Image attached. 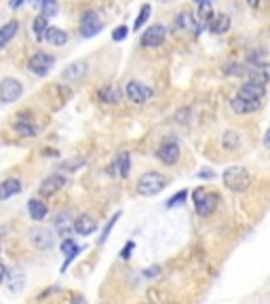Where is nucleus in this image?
Returning a JSON list of instances; mask_svg holds the SVG:
<instances>
[{
    "label": "nucleus",
    "instance_id": "nucleus-20",
    "mask_svg": "<svg viewBox=\"0 0 270 304\" xmlns=\"http://www.w3.org/2000/svg\"><path fill=\"white\" fill-rule=\"evenodd\" d=\"M84 74H87V62H74V64H70L64 72H62V78L66 82H76L80 80Z\"/></svg>",
    "mask_w": 270,
    "mask_h": 304
},
{
    "label": "nucleus",
    "instance_id": "nucleus-7",
    "mask_svg": "<svg viewBox=\"0 0 270 304\" xmlns=\"http://www.w3.org/2000/svg\"><path fill=\"white\" fill-rule=\"evenodd\" d=\"M21 95H23V85L17 78L7 76L0 80V104H15Z\"/></svg>",
    "mask_w": 270,
    "mask_h": 304
},
{
    "label": "nucleus",
    "instance_id": "nucleus-25",
    "mask_svg": "<svg viewBox=\"0 0 270 304\" xmlns=\"http://www.w3.org/2000/svg\"><path fill=\"white\" fill-rule=\"evenodd\" d=\"M209 30L211 34H226L230 30V17L224 15V13H220V15H213V19L209 21Z\"/></svg>",
    "mask_w": 270,
    "mask_h": 304
},
{
    "label": "nucleus",
    "instance_id": "nucleus-23",
    "mask_svg": "<svg viewBox=\"0 0 270 304\" xmlns=\"http://www.w3.org/2000/svg\"><path fill=\"white\" fill-rule=\"evenodd\" d=\"M97 97H99V101H104V104H118L121 101V97H123V93H121V89L118 87H114V85H106V87H102V89L97 91Z\"/></svg>",
    "mask_w": 270,
    "mask_h": 304
},
{
    "label": "nucleus",
    "instance_id": "nucleus-42",
    "mask_svg": "<svg viewBox=\"0 0 270 304\" xmlns=\"http://www.w3.org/2000/svg\"><path fill=\"white\" fill-rule=\"evenodd\" d=\"M198 178H201V180H211L213 173L211 171H201V173H198Z\"/></svg>",
    "mask_w": 270,
    "mask_h": 304
},
{
    "label": "nucleus",
    "instance_id": "nucleus-43",
    "mask_svg": "<svg viewBox=\"0 0 270 304\" xmlns=\"http://www.w3.org/2000/svg\"><path fill=\"white\" fill-rule=\"evenodd\" d=\"M21 5H23V0H11V3H9L11 9H19Z\"/></svg>",
    "mask_w": 270,
    "mask_h": 304
},
{
    "label": "nucleus",
    "instance_id": "nucleus-45",
    "mask_svg": "<svg viewBox=\"0 0 270 304\" xmlns=\"http://www.w3.org/2000/svg\"><path fill=\"white\" fill-rule=\"evenodd\" d=\"M146 274H148V277H152V274H159V266H154V268H148V270H146Z\"/></svg>",
    "mask_w": 270,
    "mask_h": 304
},
{
    "label": "nucleus",
    "instance_id": "nucleus-16",
    "mask_svg": "<svg viewBox=\"0 0 270 304\" xmlns=\"http://www.w3.org/2000/svg\"><path fill=\"white\" fill-rule=\"evenodd\" d=\"M53 228H55V233H57L59 237L68 239V237H72V215L66 213V211H59V213H55V218H53Z\"/></svg>",
    "mask_w": 270,
    "mask_h": 304
},
{
    "label": "nucleus",
    "instance_id": "nucleus-6",
    "mask_svg": "<svg viewBox=\"0 0 270 304\" xmlns=\"http://www.w3.org/2000/svg\"><path fill=\"white\" fill-rule=\"evenodd\" d=\"M156 158L163 163V165H167V167H171V165H175L177 161H179V156H182V150H179V144L173 140V137H167L159 148H156Z\"/></svg>",
    "mask_w": 270,
    "mask_h": 304
},
{
    "label": "nucleus",
    "instance_id": "nucleus-3",
    "mask_svg": "<svg viewBox=\"0 0 270 304\" xmlns=\"http://www.w3.org/2000/svg\"><path fill=\"white\" fill-rule=\"evenodd\" d=\"M27 239L38 252H49L55 247V233L47 226H32L27 230Z\"/></svg>",
    "mask_w": 270,
    "mask_h": 304
},
{
    "label": "nucleus",
    "instance_id": "nucleus-22",
    "mask_svg": "<svg viewBox=\"0 0 270 304\" xmlns=\"http://www.w3.org/2000/svg\"><path fill=\"white\" fill-rule=\"evenodd\" d=\"M249 80L266 87V82L270 80V64H253L249 68Z\"/></svg>",
    "mask_w": 270,
    "mask_h": 304
},
{
    "label": "nucleus",
    "instance_id": "nucleus-35",
    "mask_svg": "<svg viewBox=\"0 0 270 304\" xmlns=\"http://www.w3.org/2000/svg\"><path fill=\"white\" fill-rule=\"evenodd\" d=\"M80 252H82V247H78V245H76V247H74L72 252H70V254L66 256V260H64V264H62V272H66V270H68V266H70V264L74 262V260H76V256H78Z\"/></svg>",
    "mask_w": 270,
    "mask_h": 304
},
{
    "label": "nucleus",
    "instance_id": "nucleus-39",
    "mask_svg": "<svg viewBox=\"0 0 270 304\" xmlns=\"http://www.w3.org/2000/svg\"><path fill=\"white\" fill-rule=\"evenodd\" d=\"M133 247H135V241H127V245H125L123 252H121V258H123V260H129V258H131Z\"/></svg>",
    "mask_w": 270,
    "mask_h": 304
},
{
    "label": "nucleus",
    "instance_id": "nucleus-1",
    "mask_svg": "<svg viewBox=\"0 0 270 304\" xmlns=\"http://www.w3.org/2000/svg\"><path fill=\"white\" fill-rule=\"evenodd\" d=\"M224 186L228 188L232 192H245L249 190L251 186V173L247 171V167H241V165H232L224 171Z\"/></svg>",
    "mask_w": 270,
    "mask_h": 304
},
{
    "label": "nucleus",
    "instance_id": "nucleus-41",
    "mask_svg": "<svg viewBox=\"0 0 270 304\" xmlns=\"http://www.w3.org/2000/svg\"><path fill=\"white\" fill-rule=\"evenodd\" d=\"M7 270H9V268H7L3 262H0V285H3V281H5V277H7Z\"/></svg>",
    "mask_w": 270,
    "mask_h": 304
},
{
    "label": "nucleus",
    "instance_id": "nucleus-4",
    "mask_svg": "<svg viewBox=\"0 0 270 304\" xmlns=\"http://www.w3.org/2000/svg\"><path fill=\"white\" fill-rule=\"evenodd\" d=\"M53 66H55V57L47 51H36L30 60H27V70L36 76H47Z\"/></svg>",
    "mask_w": 270,
    "mask_h": 304
},
{
    "label": "nucleus",
    "instance_id": "nucleus-10",
    "mask_svg": "<svg viewBox=\"0 0 270 304\" xmlns=\"http://www.w3.org/2000/svg\"><path fill=\"white\" fill-rule=\"evenodd\" d=\"M165 38H167V27L161 25V23H154L144 34H141V47H148V49L161 47L165 42Z\"/></svg>",
    "mask_w": 270,
    "mask_h": 304
},
{
    "label": "nucleus",
    "instance_id": "nucleus-8",
    "mask_svg": "<svg viewBox=\"0 0 270 304\" xmlns=\"http://www.w3.org/2000/svg\"><path fill=\"white\" fill-rule=\"evenodd\" d=\"M66 184H68V180H66L64 173H51V176H47L45 180L40 182V186H38V197H40V199H49V197H53V195H57Z\"/></svg>",
    "mask_w": 270,
    "mask_h": 304
},
{
    "label": "nucleus",
    "instance_id": "nucleus-31",
    "mask_svg": "<svg viewBox=\"0 0 270 304\" xmlns=\"http://www.w3.org/2000/svg\"><path fill=\"white\" fill-rule=\"evenodd\" d=\"M118 218H121V211H116V213H114V215H112V218L108 220V224H106V228L102 230V237H99V239H97V243H99V245H104V243L108 241V237H110V233H112V228H114V224L118 222Z\"/></svg>",
    "mask_w": 270,
    "mask_h": 304
},
{
    "label": "nucleus",
    "instance_id": "nucleus-34",
    "mask_svg": "<svg viewBox=\"0 0 270 304\" xmlns=\"http://www.w3.org/2000/svg\"><path fill=\"white\" fill-rule=\"evenodd\" d=\"M82 165H84V158H70V161L59 165V169L62 171H78Z\"/></svg>",
    "mask_w": 270,
    "mask_h": 304
},
{
    "label": "nucleus",
    "instance_id": "nucleus-13",
    "mask_svg": "<svg viewBox=\"0 0 270 304\" xmlns=\"http://www.w3.org/2000/svg\"><path fill=\"white\" fill-rule=\"evenodd\" d=\"M72 230L80 237H89L97 230V220L89 213H80L78 218L72 220Z\"/></svg>",
    "mask_w": 270,
    "mask_h": 304
},
{
    "label": "nucleus",
    "instance_id": "nucleus-40",
    "mask_svg": "<svg viewBox=\"0 0 270 304\" xmlns=\"http://www.w3.org/2000/svg\"><path fill=\"white\" fill-rule=\"evenodd\" d=\"M70 304H87V298L82 294H70Z\"/></svg>",
    "mask_w": 270,
    "mask_h": 304
},
{
    "label": "nucleus",
    "instance_id": "nucleus-2",
    "mask_svg": "<svg viewBox=\"0 0 270 304\" xmlns=\"http://www.w3.org/2000/svg\"><path fill=\"white\" fill-rule=\"evenodd\" d=\"M165 186H167V178L161 171H146V173H141L139 176L135 190L141 197H154L161 190H165Z\"/></svg>",
    "mask_w": 270,
    "mask_h": 304
},
{
    "label": "nucleus",
    "instance_id": "nucleus-26",
    "mask_svg": "<svg viewBox=\"0 0 270 304\" xmlns=\"http://www.w3.org/2000/svg\"><path fill=\"white\" fill-rule=\"evenodd\" d=\"M241 144H243V137H241V133L234 131V129H228V131L222 135V146H224V150H228V152L238 150Z\"/></svg>",
    "mask_w": 270,
    "mask_h": 304
},
{
    "label": "nucleus",
    "instance_id": "nucleus-33",
    "mask_svg": "<svg viewBox=\"0 0 270 304\" xmlns=\"http://www.w3.org/2000/svg\"><path fill=\"white\" fill-rule=\"evenodd\" d=\"M186 199H188V190H179V192H175L171 199L167 201V207H169V209H173V207L182 205V203H186Z\"/></svg>",
    "mask_w": 270,
    "mask_h": 304
},
{
    "label": "nucleus",
    "instance_id": "nucleus-17",
    "mask_svg": "<svg viewBox=\"0 0 270 304\" xmlns=\"http://www.w3.org/2000/svg\"><path fill=\"white\" fill-rule=\"evenodd\" d=\"M175 25L179 27V30H188V32H192V34H201V23L196 21V17L192 15L190 11H182V13H177L175 15Z\"/></svg>",
    "mask_w": 270,
    "mask_h": 304
},
{
    "label": "nucleus",
    "instance_id": "nucleus-24",
    "mask_svg": "<svg viewBox=\"0 0 270 304\" xmlns=\"http://www.w3.org/2000/svg\"><path fill=\"white\" fill-rule=\"evenodd\" d=\"M17 30H19V23H17L15 19H11L9 23H5L3 27H0V51H3V49L9 45L13 38H15Z\"/></svg>",
    "mask_w": 270,
    "mask_h": 304
},
{
    "label": "nucleus",
    "instance_id": "nucleus-27",
    "mask_svg": "<svg viewBox=\"0 0 270 304\" xmlns=\"http://www.w3.org/2000/svg\"><path fill=\"white\" fill-rule=\"evenodd\" d=\"M45 40L53 47H64L68 42V34L62 30V27H47L45 32Z\"/></svg>",
    "mask_w": 270,
    "mask_h": 304
},
{
    "label": "nucleus",
    "instance_id": "nucleus-21",
    "mask_svg": "<svg viewBox=\"0 0 270 304\" xmlns=\"http://www.w3.org/2000/svg\"><path fill=\"white\" fill-rule=\"evenodd\" d=\"M21 192V182L17 178H7L0 182V201H9Z\"/></svg>",
    "mask_w": 270,
    "mask_h": 304
},
{
    "label": "nucleus",
    "instance_id": "nucleus-38",
    "mask_svg": "<svg viewBox=\"0 0 270 304\" xmlns=\"http://www.w3.org/2000/svg\"><path fill=\"white\" fill-rule=\"evenodd\" d=\"M245 68L241 66V64H230L228 68H226V74H236V76H241V74H245Z\"/></svg>",
    "mask_w": 270,
    "mask_h": 304
},
{
    "label": "nucleus",
    "instance_id": "nucleus-46",
    "mask_svg": "<svg viewBox=\"0 0 270 304\" xmlns=\"http://www.w3.org/2000/svg\"><path fill=\"white\" fill-rule=\"evenodd\" d=\"M194 3H196L198 7H201V5H211V3H213V0H194Z\"/></svg>",
    "mask_w": 270,
    "mask_h": 304
},
{
    "label": "nucleus",
    "instance_id": "nucleus-12",
    "mask_svg": "<svg viewBox=\"0 0 270 304\" xmlns=\"http://www.w3.org/2000/svg\"><path fill=\"white\" fill-rule=\"evenodd\" d=\"M194 205H196V213L201 215V218H209V215L216 213V209H218V205H220V195H216V192H205L203 199H198Z\"/></svg>",
    "mask_w": 270,
    "mask_h": 304
},
{
    "label": "nucleus",
    "instance_id": "nucleus-18",
    "mask_svg": "<svg viewBox=\"0 0 270 304\" xmlns=\"http://www.w3.org/2000/svg\"><path fill=\"white\" fill-rule=\"evenodd\" d=\"M230 108L232 112L236 114H253L262 108V101H249V99H243V97H232L230 99Z\"/></svg>",
    "mask_w": 270,
    "mask_h": 304
},
{
    "label": "nucleus",
    "instance_id": "nucleus-9",
    "mask_svg": "<svg viewBox=\"0 0 270 304\" xmlns=\"http://www.w3.org/2000/svg\"><path fill=\"white\" fill-rule=\"evenodd\" d=\"M102 19H99V15L95 11H87V13H82V17H80V34L84 38H93L97 36L99 32H102Z\"/></svg>",
    "mask_w": 270,
    "mask_h": 304
},
{
    "label": "nucleus",
    "instance_id": "nucleus-5",
    "mask_svg": "<svg viewBox=\"0 0 270 304\" xmlns=\"http://www.w3.org/2000/svg\"><path fill=\"white\" fill-rule=\"evenodd\" d=\"M125 93H127V99H129L131 104H135V106H144L146 101L152 99V95H154V91L150 89V87L144 85V82H139V80H129V82H127Z\"/></svg>",
    "mask_w": 270,
    "mask_h": 304
},
{
    "label": "nucleus",
    "instance_id": "nucleus-11",
    "mask_svg": "<svg viewBox=\"0 0 270 304\" xmlns=\"http://www.w3.org/2000/svg\"><path fill=\"white\" fill-rule=\"evenodd\" d=\"M13 129H15V133L21 137H36L38 135V125L30 119V114H25V112H19L15 117Z\"/></svg>",
    "mask_w": 270,
    "mask_h": 304
},
{
    "label": "nucleus",
    "instance_id": "nucleus-37",
    "mask_svg": "<svg viewBox=\"0 0 270 304\" xmlns=\"http://www.w3.org/2000/svg\"><path fill=\"white\" fill-rule=\"evenodd\" d=\"M127 34H129V27H127V25H121V27H116V30L114 32H112V40H125L127 38Z\"/></svg>",
    "mask_w": 270,
    "mask_h": 304
},
{
    "label": "nucleus",
    "instance_id": "nucleus-29",
    "mask_svg": "<svg viewBox=\"0 0 270 304\" xmlns=\"http://www.w3.org/2000/svg\"><path fill=\"white\" fill-rule=\"evenodd\" d=\"M116 167H118V173H121V178H127L131 173V154L123 150L116 158Z\"/></svg>",
    "mask_w": 270,
    "mask_h": 304
},
{
    "label": "nucleus",
    "instance_id": "nucleus-28",
    "mask_svg": "<svg viewBox=\"0 0 270 304\" xmlns=\"http://www.w3.org/2000/svg\"><path fill=\"white\" fill-rule=\"evenodd\" d=\"M36 7L40 9V15L42 17H55L57 15V11H59V5H57V0H36Z\"/></svg>",
    "mask_w": 270,
    "mask_h": 304
},
{
    "label": "nucleus",
    "instance_id": "nucleus-44",
    "mask_svg": "<svg viewBox=\"0 0 270 304\" xmlns=\"http://www.w3.org/2000/svg\"><path fill=\"white\" fill-rule=\"evenodd\" d=\"M264 146H266V148H270V127H268L266 135H264Z\"/></svg>",
    "mask_w": 270,
    "mask_h": 304
},
{
    "label": "nucleus",
    "instance_id": "nucleus-32",
    "mask_svg": "<svg viewBox=\"0 0 270 304\" xmlns=\"http://www.w3.org/2000/svg\"><path fill=\"white\" fill-rule=\"evenodd\" d=\"M150 13H152V7H150V5H144V7L139 9V15H137V19H135V23H133V27H135V30H139V27L148 21Z\"/></svg>",
    "mask_w": 270,
    "mask_h": 304
},
{
    "label": "nucleus",
    "instance_id": "nucleus-15",
    "mask_svg": "<svg viewBox=\"0 0 270 304\" xmlns=\"http://www.w3.org/2000/svg\"><path fill=\"white\" fill-rule=\"evenodd\" d=\"M264 95H266V87L253 82V80H247L245 85H241V89L236 93V97H243V99H249V101H262Z\"/></svg>",
    "mask_w": 270,
    "mask_h": 304
},
{
    "label": "nucleus",
    "instance_id": "nucleus-14",
    "mask_svg": "<svg viewBox=\"0 0 270 304\" xmlns=\"http://www.w3.org/2000/svg\"><path fill=\"white\" fill-rule=\"evenodd\" d=\"M5 287H7V292L11 294H19L21 289L25 287V272L19 270V268H9L7 270V277H5Z\"/></svg>",
    "mask_w": 270,
    "mask_h": 304
},
{
    "label": "nucleus",
    "instance_id": "nucleus-30",
    "mask_svg": "<svg viewBox=\"0 0 270 304\" xmlns=\"http://www.w3.org/2000/svg\"><path fill=\"white\" fill-rule=\"evenodd\" d=\"M34 34H36V38L38 40H42L45 38V32H47V27H49V19L47 17H42V15H38L36 19H34Z\"/></svg>",
    "mask_w": 270,
    "mask_h": 304
},
{
    "label": "nucleus",
    "instance_id": "nucleus-19",
    "mask_svg": "<svg viewBox=\"0 0 270 304\" xmlns=\"http://www.w3.org/2000/svg\"><path fill=\"white\" fill-rule=\"evenodd\" d=\"M27 213H30V218L36 224H40L42 220L47 218L49 207H47V203L42 201V199H30V201H27Z\"/></svg>",
    "mask_w": 270,
    "mask_h": 304
},
{
    "label": "nucleus",
    "instance_id": "nucleus-47",
    "mask_svg": "<svg viewBox=\"0 0 270 304\" xmlns=\"http://www.w3.org/2000/svg\"><path fill=\"white\" fill-rule=\"evenodd\" d=\"M247 3H249L251 7H258V5H260V0H247Z\"/></svg>",
    "mask_w": 270,
    "mask_h": 304
},
{
    "label": "nucleus",
    "instance_id": "nucleus-36",
    "mask_svg": "<svg viewBox=\"0 0 270 304\" xmlns=\"http://www.w3.org/2000/svg\"><path fill=\"white\" fill-rule=\"evenodd\" d=\"M74 247H76V241H74L72 237H68V239H64V241H62V245H59V250H62V254H64V256H68V254L72 252Z\"/></svg>",
    "mask_w": 270,
    "mask_h": 304
}]
</instances>
